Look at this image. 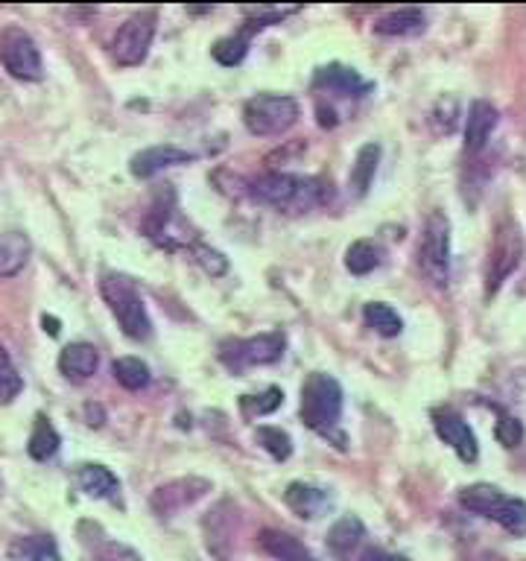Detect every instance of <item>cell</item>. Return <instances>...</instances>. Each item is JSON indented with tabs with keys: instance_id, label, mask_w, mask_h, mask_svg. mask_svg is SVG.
Instances as JSON below:
<instances>
[{
	"instance_id": "obj_9",
	"label": "cell",
	"mask_w": 526,
	"mask_h": 561,
	"mask_svg": "<svg viewBox=\"0 0 526 561\" xmlns=\"http://www.w3.org/2000/svg\"><path fill=\"white\" fill-rule=\"evenodd\" d=\"M152 38H155V15L144 12V15H132L112 41V59L120 68H135L150 56Z\"/></svg>"
},
{
	"instance_id": "obj_12",
	"label": "cell",
	"mask_w": 526,
	"mask_h": 561,
	"mask_svg": "<svg viewBox=\"0 0 526 561\" xmlns=\"http://www.w3.org/2000/svg\"><path fill=\"white\" fill-rule=\"evenodd\" d=\"M433 427H436V436H439L465 465H474V462L480 459L477 436H474L471 424H468L459 412L451 410V407L433 410Z\"/></svg>"
},
{
	"instance_id": "obj_3",
	"label": "cell",
	"mask_w": 526,
	"mask_h": 561,
	"mask_svg": "<svg viewBox=\"0 0 526 561\" xmlns=\"http://www.w3.org/2000/svg\"><path fill=\"white\" fill-rule=\"evenodd\" d=\"M100 296L109 304L112 316L117 319L120 331L129 339H150L152 322L147 313V304L141 299L138 287L132 284V278L120 275V272H106L100 281Z\"/></svg>"
},
{
	"instance_id": "obj_21",
	"label": "cell",
	"mask_w": 526,
	"mask_h": 561,
	"mask_svg": "<svg viewBox=\"0 0 526 561\" xmlns=\"http://www.w3.org/2000/svg\"><path fill=\"white\" fill-rule=\"evenodd\" d=\"M424 30V12L421 9H401V12H389L375 21L377 36L404 38L418 36Z\"/></svg>"
},
{
	"instance_id": "obj_41",
	"label": "cell",
	"mask_w": 526,
	"mask_h": 561,
	"mask_svg": "<svg viewBox=\"0 0 526 561\" xmlns=\"http://www.w3.org/2000/svg\"><path fill=\"white\" fill-rule=\"evenodd\" d=\"M3 366H12V357H9V351L3 348V342H0V369Z\"/></svg>"
},
{
	"instance_id": "obj_14",
	"label": "cell",
	"mask_w": 526,
	"mask_h": 561,
	"mask_svg": "<svg viewBox=\"0 0 526 561\" xmlns=\"http://www.w3.org/2000/svg\"><path fill=\"white\" fill-rule=\"evenodd\" d=\"M494 129H497V109L489 100H474L465 117V152L477 155L486 150Z\"/></svg>"
},
{
	"instance_id": "obj_25",
	"label": "cell",
	"mask_w": 526,
	"mask_h": 561,
	"mask_svg": "<svg viewBox=\"0 0 526 561\" xmlns=\"http://www.w3.org/2000/svg\"><path fill=\"white\" fill-rule=\"evenodd\" d=\"M59 445H62V439H59L56 427L50 424V418L36 415V424H33V433H30V442H27V453L36 462H47L59 453Z\"/></svg>"
},
{
	"instance_id": "obj_36",
	"label": "cell",
	"mask_w": 526,
	"mask_h": 561,
	"mask_svg": "<svg viewBox=\"0 0 526 561\" xmlns=\"http://www.w3.org/2000/svg\"><path fill=\"white\" fill-rule=\"evenodd\" d=\"M94 561H144L132 547H126V544H117V541H106L100 550H97V556Z\"/></svg>"
},
{
	"instance_id": "obj_18",
	"label": "cell",
	"mask_w": 526,
	"mask_h": 561,
	"mask_svg": "<svg viewBox=\"0 0 526 561\" xmlns=\"http://www.w3.org/2000/svg\"><path fill=\"white\" fill-rule=\"evenodd\" d=\"M33 255V243L24 231H3L0 234V278H15Z\"/></svg>"
},
{
	"instance_id": "obj_20",
	"label": "cell",
	"mask_w": 526,
	"mask_h": 561,
	"mask_svg": "<svg viewBox=\"0 0 526 561\" xmlns=\"http://www.w3.org/2000/svg\"><path fill=\"white\" fill-rule=\"evenodd\" d=\"M377 164H380V147H377V144L360 147L354 164H351V173H348V190H351V196L360 199V196L369 193V187L375 182Z\"/></svg>"
},
{
	"instance_id": "obj_11",
	"label": "cell",
	"mask_w": 526,
	"mask_h": 561,
	"mask_svg": "<svg viewBox=\"0 0 526 561\" xmlns=\"http://www.w3.org/2000/svg\"><path fill=\"white\" fill-rule=\"evenodd\" d=\"M208 491H211V483L202 480V477H179V480H170V483H161L155 488L150 506L158 518H173L182 509L193 506L196 500H202Z\"/></svg>"
},
{
	"instance_id": "obj_19",
	"label": "cell",
	"mask_w": 526,
	"mask_h": 561,
	"mask_svg": "<svg viewBox=\"0 0 526 561\" xmlns=\"http://www.w3.org/2000/svg\"><path fill=\"white\" fill-rule=\"evenodd\" d=\"M76 486L94 500H114L117 491H120V483H117L112 471L106 465H94V462L76 468Z\"/></svg>"
},
{
	"instance_id": "obj_26",
	"label": "cell",
	"mask_w": 526,
	"mask_h": 561,
	"mask_svg": "<svg viewBox=\"0 0 526 561\" xmlns=\"http://www.w3.org/2000/svg\"><path fill=\"white\" fill-rule=\"evenodd\" d=\"M112 374L114 380H117L123 389H129V392L147 389L152 380L150 366H147L144 360H138V357H117L112 363Z\"/></svg>"
},
{
	"instance_id": "obj_10",
	"label": "cell",
	"mask_w": 526,
	"mask_h": 561,
	"mask_svg": "<svg viewBox=\"0 0 526 561\" xmlns=\"http://www.w3.org/2000/svg\"><path fill=\"white\" fill-rule=\"evenodd\" d=\"M284 348H287V337L281 331H269V334L234 342L231 348L223 351V363L231 372H243L252 366H272L284 357Z\"/></svg>"
},
{
	"instance_id": "obj_24",
	"label": "cell",
	"mask_w": 526,
	"mask_h": 561,
	"mask_svg": "<svg viewBox=\"0 0 526 561\" xmlns=\"http://www.w3.org/2000/svg\"><path fill=\"white\" fill-rule=\"evenodd\" d=\"M363 319H366V325L380 334V337L392 339V337H401V331H404V319L398 316V310L395 307H389L386 301H369L366 307H363Z\"/></svg>"
},
{
	"instance_id": "obj_32",
	"label": "cell",
	"mask_w": 526,
	"mask_h": 561,
	"mask_svg": "<svg viewBox=\"0 0 526 561\" xmlns=\"http://www.w3.org/2000/svg\"><path fill=\"white\" fill-rule=\"evenodd\" d=\"M190 252H193V261L202 266L205 275H211V278H223V275L228 272V258L223 255V252H217V249H211V246H205V243H193Z\"/></svg>"
},
{
	"instance_id": "obj_7",
	"label": "cell",
	"mask_w": 526,
	"mask_h": 561,
	"mask_svg": "<svg viewBox=\"0 0 526 561\" xmlns=\"http://www.w3.org/2000/svg\"><path fill=\"white\" fill-rule=\"evenodd\" d=\"M524 258V237L512 217H503L494 228V240L486 263V299L497 296V290L509 281V275L521 266Z\"/></svg>"
},
{
	"instance_id": "obj_1",
	"label": "cell",
	"mask_w": 526,
	"mask_h": 561,
	"mask_svg": "<svg viewBox=\"0 0 526 561\" xmlns=\"http://www.w3.org/2000/svg\"><path fill=\"white\" fill-rule=\"evenodd\" d=\"M249 193L263 205L287 214H304L325 202V185L319 179L293 173H263L249 185Z\"/></svg>"
},
{
	"instance_id": "obj_22",
	"label": "cell",
	"mask_w": 526,
	"mask_h": 561,
	"mask_svg": "<svg viewBox=\"0 0 526 561\" xmlns=\"http://www.w3.org/2000/svg\"><path fill=\"white\" fill-rule=\"evenodd\" d=\"M261 547L278 561H313L310 550L296 541L293 535L287 532H278V529H263L261 532Z\"/></svg>"
},
{
	"instance_id": "obj_35",
	"label": "cell",
	"mask_w": 526,
	"mask_h": 561,
	"mask_svg": "<svg viewBox=\"0 0 526 561\" xmlns=\"http://www.w3.org/2000/svg\"><path fill=\"white\" fill-rule=\"evenodd\" d=\"M24 392V377L18 374L15 366L0 369V404H12Z\"/></svg>"
},
{
	"instance_id": "obj_37",
	"label": "cell",
	"mask_w": 526,
	"mask_h": 561,
	"mask_svg": "<svg viewBox=\"0 0 526 561\" xmlns=\"http://www.w3.org/2000/svg\"><path fill=\"white\" fill-rule=\"evenodd\" d=\"M363 561H410L404 559V556H395V553H383V550H369Z\"/></svg>"
},
{
	"instance_id": "obj_31",
	"label": "cell",
	"mask_w": 526,
	"mask_h": 561,
	"mask_svg": "<svg viewBox=\"0 0 526 561\" xmlns=\"http://www.w3.org/2000/svg\"><path fill=\"white\" fill-rule=\"evenodd\" d=\"M459 123V103L453 97H439L433 112H430V126L436 135H451Z\"/></svg>"
},
{
	"instance_id": "obj_23",
	"label": "cell",
	"mask_w": 526,
	"mask_h": 561,
	"mask_svg": "<svg viewBox=\"0 0 526 561\" xmlns=\"http://www.w3.org/2000/svg\"><path fill=\"white\" fill-rule=\"evenodd\" d=\"M366 538V526L357 515H345L339 518L337 524L331 526L328 532V547L337 553V556H348L351 550H357V544Z\"/></svg>"
},
{
	"instance_id": "obj_39",
	"label": "cell",
	"mask_w": 526,
	"mask_h": 561,
	"mask_svg": "<svg viewBox=\"0 0 526 561\" xmlns=\"http://www.w3.org/2000/svg\"><path fill=\"white\" fill-rule=\"evenodd\" d=\"M41 325H44V331H47L50 337H59V331H62V328H59V319H53V316H44Z\"/></svg>"
},
{
	"instance_id": "obj_38",
	"label": "cell",
	"mask_w": 526,
	"mask_h": 561,
	"mask_svg": "<svg viewBox=\"0 0 526 561\" xmlns=\"http://www.w3.org/2000/svg\"><path fill=\"white\" fill-rule=\"evenodd\" d=\"M316 112H319V126H325V129H334V126H337V114L331 112V109L319 106Z\"/></svg>"
},
{
	"instance_id": "obj_27",
	"label": "cell",
	"mask_w": 526,
	"mask_h": 561,
	"mask_svg": "<svg viewBox=\"0 0 526 561\" xmlns=\"http://www.w3.org/2000/svg\"><path fill=\"white\" fill-rule=\"evenodd\" d=\"M380 263H383V249L377 246L375 240H357L345 252V266H348L351 275H369Z\"/></svg>"
},
{
	"instance_id": "obj_4",
	"label": "cell",
	"mask_w": 526,
	"mask_h": 561,
	"mask_svg": "<svg viewBox=\"0 0 526 561\" xmlns=\"http://www.w3.org/2000/svg\"><path fill=\"white\" fill-rule=\"evenodd\" d=\"M459 503L468 512L500 524L509 535L526 538V500L521 497H509L489 483H474V486H465L459 491Z\"/></svg>"
},
{
	"instance_id": "obj_17",
	"label": "cell",
	"mask_w": 526,
	"mask_h": 561,
	"mask_svg": "<svg viewBox=\"0 0 526 561\" xmlns=\"http://www.w3.org/2000/svg\"><path fill=\"white\" fill-rule=\"evenodd\" d=\"M284 503L299 518H319L325 509H331V494L325 488L310 486V483H290L284 491Z\"/></svg>"
},
{
	"instance_id": "obj_29",
	"label": "cell",
	"mask_w": 526,
	"mask_h": 561,
	"mask_svg": "<svg viewBox=\"0 0 526 561\" xmlns=\"http://www.w3.org/2000/svg\"><path fill=\"white\" fill-rule=\"evenodd\" d=\"M249 38H252L249 33L220 38V41L211 47V56H214L223 68H237V65L246 59V53H249Z\"/></svg>"
},
{
	"instance_id": "obj_16",
	"label": "cell",
	"mask_w": 526,
	"mask_h": 561,
	"mask_svg": "<svg viewBox=\"0 0 526 561\" xmlns=\"http://www.w3.org/2000/svg\"><path fill=\"white\" fill-rule=\"evenodd\" d=\"M313 88H328V91H337L342 97H363L372 85L357 74L354 68H345V65H325L319 68L313 76Z\"/></svg>"
},
{
	"instance_id": "obj_34",
	"label": "cell",
	"mask_w": 526,
	"mask_h": 561,
	"mask_svg": "<svg viewBox=\"0 0 526 561\" xmlns=\"http://www.w3.org/2000/svg\"><path fill=\"white\" fill-rule=\"evenodd\" d=\"M494 436L503 448H518L524 442V424L506 410H497V427H494Z\"/></svg>"
},
{
	"instance_id": "obj_13",
	"label": "cell",
	"mask_w": 526,
	"mask_h": 561,
	"mask_svg": "<svg viewBox=\"0 0 526 561\" xmlns=\"http://www.w3.org/2000/svg\"><path fill=\"white\" fill-rule=\"evenodd\" d=\"M193 158H196L193 152L179 150V147H173V144H158V147H147V150H141L138 155H132L129 170H132L135 179H152V176H158V173L167 170V167L190 164Z\"/></svg>"
},
{
	"instance_id": "obj_2",
	"label": "cell",
	"mask_w": 526,
	"mask_h": 561,
	"mask_svg": "<svg viewBox=\"0 0 526 561\" xmlns=\"http://www.w3.org/2000/svg\"><path fill=\"white\" fill-rule=\"evenodd\" d=\"M345 407V395L342 386L334 374L313 372L307 374V380L301 383V421L322 436H331L337 430L339 418Z\"/></svg>"
},
{
	"instance_id": "obj_33",
	"label": "cell",
	"mask_w": 526,
	"mask_h": 561,
	"mask_svg": "<svg viewBox=\"0 0 526 561\" xmlns=\"http://www.w3.org/2000/svg\"><path fill=\"white\" fill-rule=\"evenodd\" d=\"M281 404H284V392H281L278 386H269L258 398H252V395H243V398H240V407H243V412H246L249 418H252V415H269V412L278 410Z\"/></svg>"
},
{
	"instance_id": "obj_6",
	"label": "cell",
	"mask_w": 526,
	"mask_h": 561,
	"mask_svg": "<svg viewBox=\"0 0 526 561\" xmlns=\"http://www.w3.org/2000/svg\"><path fill=\"white\" fill-rule=\"evenodd\" d=\"M301 109L296 97L287 94H258L243 106V123L258 138H275L299 123Z\"/></svg>"
},
{
	"instance_id": "obj_40",
	"label": "cell",
	"mask_w": 526,
	"mask_h": 561,
	"mask_svg": "<svg viewBox=\"0 0 526 561\" xmlns=\"http://www.w3.org/2000/svg\"><path fill=\"white\" fill-rule=\"evenodd\" d=\"M85 415H88V424H91V427H94V415H97V427L103 424V410H100V407L88 404V407H85Z\"/></svg>"
},
{
	"instance_id": "obj_15",
	"label": "cell",
	"mask_w": 526,
	"mask_h": 561,
	"mask_svg": "<svg viewBox=\"0 0 526 561\" xmlns=\"http://www.w3.org/2000/svg\"><path fill=\"white\" fill-rule=\"evenodd\" d=\"M100 369V351L91 342H71L59 354V372L74 383H85Z\"/></svg>"
},
{
	"instance_id": "obj_5",
	"label": "cell",
	"mask_w": 526,
	"mask_h": 561,
	"mask_svg": "<svg viewBox=\"0 0 526 561\" xmlns=\"http://www.w3.org/2000/svg\"><path fill=\"white\" fill-rule=\"evenodd\" d=\"M418 269L424 272V278L445 290L448 278H451V220L445 217V211H430L424 234L418 243Z\"/></svg>"
},
{
	"instance_id": "obj_30",
	"label": "cell",
	"mask_w": 526,
	"mask_h": 561,
	"mask_svg": "<svg viewBox=\"0 0 526 561\" xmlns=\"http://www.w3.org/2000/svg\"><path fill=\"white\" fill-rule=\"evenodd\" d=\"M12 553H24V559L27 561H62L59 550H56V544H53L47 535L21 538V541L15 544V550H12Z\"/></svg>"
},
{
	"instance_id": "obj_8",
	"label": "cell",
	"mask_w": 526,
	"mask_h": 561,
	"mask_svg": "<svg viewBox=\"0 0 526 561\" xmlns=\"http://www.w3.org/2000/svg\"><path fill=\"white\" fill-rule=\"evenodd\" d=\"M0 65L6 68V74L21 82H38L44 76V62L36 41L18 27L0 33Z\"/></svg>"
},
{
	"instance_id": "obj_28",
	"label": "cell",
	"mask_w": 526,
	"mask_h": 561,
	"mask_svg": "<svg viewBox=\"0 0 526 561\" xmlns=\"http://www.w3.org/2000/svg\"><path fill=\"white\" fill-rule=\"evenodd\" d=\"M255 439H258V445H261L275 462H284V459H290L293 456V439H290V433L287 430H281V427H258L255 430Z\"/></svg>"
}]
</instances>
